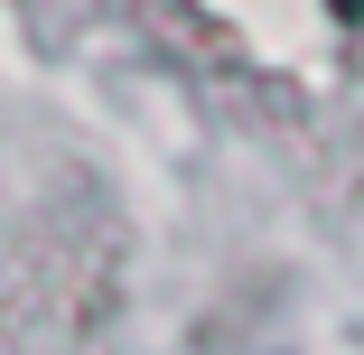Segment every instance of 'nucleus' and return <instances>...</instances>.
<instances>
[{"instance_id": "obj_1", "label": "nucleus", "mask_w": 364, "mask_h": 355, "mask_svg": "<svg viewBox=\"0 0 364 355\" xmlns=\"http://www.w3.org/2000/svg\"><path fill=\"white\" fill-rule=\"evenodd\" d=\"M327 10H336V19H364V0H327Z\"/></svg>"}]
</instances>
